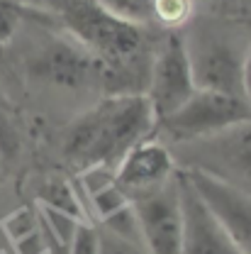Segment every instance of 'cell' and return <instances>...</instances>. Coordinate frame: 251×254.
<instances>
[{"mask_svg": "<svg viewBox=\"0 0 251 254\" xmlns=\"http://www.w3.org/2000/svg\"><path fill=\"white\" fill-rule=\"evenodd\" d=\"M193 0H154L151 22H158L168 30H181L193 22Z\"/></svg>", "mask_w": 251, "mask_h": 254, "instance_id": "13", "label": "cell"}, {"mask_svg": "<svg viewBox=\"0 0 251 254\" xmlns=\"http://www.w3.org/2000/svg\"><path fill=\"white\" fill-rule=\"evenodd\" d=\"M156 134V115L144 93H107L63 132V159L78 171L110 169L132 147Z\"/></svg>", "mask_w": 251, "mask_h": 254, "instance_id": "1", "label": "cell"}, {"mask_svg": "<svg viewBox=\"0 0 251 254\" xmlns=\"http://www.w3.org/2000/svg\"><path fill=\"white\" fill-rule=\"evenodd\" d=\"M195 91L198 86L193 78L183 34L178 30H171L151 52L149 76L144 86V95L151 103L156 123L178 110Z\"/></svg>", "mask_w": 251, "mask_h": 254, "instance_id": "6", "label": "cell"}, {"mask_svg": "<svg viewBox=\"0 0 251 254\" xmlns=\"http://www.w3.org/2000/svg\"><path fill=\"white\" fill-rule=\"evenodd\" d=\"M100 230V254H149L144 245H137V242H127L122 237H115L110 232H105L102 227Z\"/></svg>", "mask_w": 251, "mask_h": 254, "instance_id": "17", "label": "cell"}, {"mask_svg": "<svg viewBox=\"0 0 251 254\" xmlns=\"http://www.w3.org/2000/svg\"><path fill=\"white\" fill-rule=\"evenodd\" d=\"M183 42L198 88L244 98L242 76L251 37L217 22H190Z\"/></svg>", "mask_w": 251, "mask_h": 254, "instance_id": "2", "label": "cell"}, {"mask_svg": "<svg viewBox=\"0 0 251 254\" xmlns=\"http://www.w3.org/2000/svg\"><path fill=\"white\" fill-rule=\"evenodd\" d=\"M176 171H178V166L171 154V147L156 139V134H154V137L139 142L137 147H132L127 152V157L115 166V184L132 200L134 195L149 193V190L168 184L176 176Z\"/></svg>", "mask_w": 251, "mask_h": 254, "instance_id": "9", "label": "cell"}, {"mask_svg": "<svg viewBox=\"0 0 251 254\" xmlns=\"http://www.w3.org/2000/svg\"><path fill=\"white\" fill-rule=\"evenodd\" d=\"M17 152H20V132L0 103V157L12 159L17 157Z\"/></svg>", "mask_w": 251, "mask_h": 254, "instance_id": "16", "label": "cell"}, {"mask_svg": "<svg viewBox=\"0 0 251 254\" xmlns=\"http://www.w3.org/2000/svg\"><path fill=\"white\" fill-rule=\"evenodd\" d=\"M244 120H251V105L247 98L198 88L178 110L158 120L156 134H163L171 144H181L217 134Z\"/></svg>", "mask_w": 251, "mask_h": 254, "instance_id": "5", "label": "cell"}, {"mask_svg": "<svg viewBox=\"0 0 251 254\" xmlns=\"http://www.w3.org/2000/svg\"><path fill=\"white\" fill-rule=\"evenodd\" d=\"M25 71L34 83L59 91L102 86V64L68 32H47L27 52Z\"/></svg>", "mask_w": 251, "mask_h": 254, "instance_id": "4", "label": "cell"}, {"mask_svg": "<svg viewBox=\"0 0 251 254\" xmlns=\"http://www.w3.org/2000/svg\"><path fill=\"white\" fill-rule=\"evenodd\" d=\"M178 186L183 205V254H242L181 169Z\"/></svg>", "mask_w": 251, "mask_h": 254, "instance_id": "10", "label": "cell"}, {"mask_svg": "<svg viewBox=\"0 0 251 254\" xmlns=\"http://www.w3.org/2000/svg\"><path fill=\"white\" fill-rule=\"evenodd\" d=\"M42 205L51 208V210H59V213H66V215H71L76 220H86L81 200H78L73 186L66 179H49L42 186Z\"/></svg>", "mask_w": 251, "mask_h": 254, "instance_id": "11", "label": "cell"}, {"mask_svg": "<svg viewBox=\"0 0 251 254\" xmlns=\"http://www.w3.org/2000/svg\"><path fill=\"white\" fill-rule=\"evenodd\" d=\"M242 93L247 98V103L251 105V42L249 52H247V62H244V76H242Z\"/></svg>", "mask_w": 251, "mask_h": 254, "instance_id": "18", "label": "cell"}, {"mask_svg": "<svg viewBox=\"0 0 251 254\" xmlns=\"http://www.w3.org/2000/svg\"><path fill=\"white\" fill-rule=\"evenodd\" d=\"M68 254H100V230L98 225H91L88 220L78 222L71 242Z\"/></svg>", "mask_w": 251, "mask_h": 254, "instance_id": "15", "label": "cell"}, {"mask_svg": "<svg viewBox=\"0 0 251 254\" xmlns=\"http://www.w3.org/2000/svg\"><path fill=\"white\" fill-rule=\"evenodd\" d=\"M195 193L217 218L222 230L229 235L234 247L242 254H251V190L232 186L202 171L181 169Z\"/></svg>", "mask_w": 251, "mask_h": 254, "instance_id": "8", "label": "cell"}, {"mask_svg": "<svg viewBox=\"0 0 251 254\" xmlns=\"http://www.w3.org/2000/svg\"><path fill=\"white\" fill-rule=\"evenodd\" d=\"M168 147L176 159V166L188 171H202L232 186L251 190V120L202 139Z\"/></svg>", "mask_w": 251, "mask_h": 254, "instance_id": "3", "label": "cell"}, {"mask_svg": "<svg viewBox=\"0 0 251 254\" xmlns=\"http://www.w3.org/2000/svg\"><path fill=\"white\" fill-rule=\"evenodd\" d=\"M32 17H44V12L32 10L22 0H0V49H5Z\"/></svg>", "mask_w": 251, "mask_h": 254, "instance_id": "12", "label": "cell"}, {"mask_svg": "<svg viewBox=\"0 0 251 254\" xmlns=\"http://www.w3.org/2000/svg\"><path fill=\"white\" fill-rule=\"evenodd\" d=\"M2 161H5V159L0 157V174H2Z\"/></svg>", "mask_w": 251, "mask_h": 254, "instance_id": "19", "label": "cell"}, {"mask_svg": "<svg viewBox=\"0 0 251 254\" xmlns=\"http://www.w3.org/2000/svg\"><path fill=\"white\" fill-rule=\"evenodd\" d=\"M142 242L149 254H183V205L178 171L158 189L132 198Z\"/></svg>", "mask_w": 251, "mask_h": 254, "instance_id": "7", "label": "cell"}, {"mask_svg": "<svg viewBox=\"0 0 251 254\" xmlns=\"http://www.w3.org/2000/svg\"><path fill=\"white\" fill-rule=\"evenodd\" d=\"M100 2L105 10H110L112 15L122 17L127 22L142 25L147 27L151 22V2L154 0H95Z\"/></svg>", "mask_w": 251, "mask_h": 254, "instance_id": "14", "label": "cell"}, {"mask_svg": "<svg viewBox=\"0 0 251 254\" xmlns=\"http://www.w3.org/2000/svg\"><path fill=\"white\" fill-rule=\"evenodd\" d=\"M193 2H200V0H193Z\"/></svg>", "mask_w": 251, "mask_h": 254, "instance_id": "20", "label": "cell"}]
</instances>
